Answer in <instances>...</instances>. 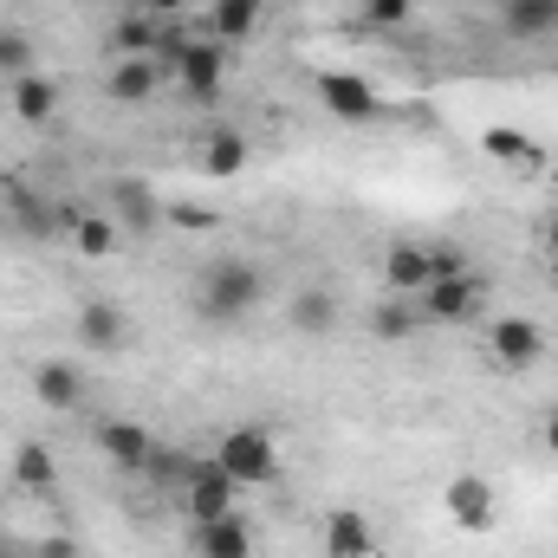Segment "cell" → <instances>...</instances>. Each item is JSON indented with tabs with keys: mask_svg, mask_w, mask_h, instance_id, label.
I'll use <instances>...</instances> for the list:
<instances>
[{
	"mask_svg": "<svg viewBox=\"0 0 558 558\" xmlns=\"http://www.w3.org/2000/svg\"><path fill=\"white\" fill-rule=\"evenodd\" d=\"M72 331H78L85 351H124L131 344V312L118 299H85L78 318H72Z\"/></svg>",
	"mask_w": 558,
	"mask_h": 558,
	"instance_id": "10",
	"label": "cell"
},
{
	"mask_svg": "<svg viewBox=\"0 0 558 558\" xmlns=\"http://www.w3.org/2000/svg\"><path fill=\"white\" fill-rule=\"evenodd\" d=\"M7 105H13L20 124H52V118H59V85L39 78V72H26V78L7 85Z\"/></svg>",
	"mask_w": 558,
	"mask_h": 558,
	"instance_id": "19",
	"label": "cell"
},
{
	"mask_svg": "<svg viewBox=\"0 0 558 558\" xmlns=\"http://www.w3.org/2000/svg\"><path fill=\"white\" fill-rule=\"evenodd\" d=\"M26 72H39L33 39H26L20 26H0V85H13V78H26Z\"/></svg>",
	"mask_w": 558,
	"mask_h": 558,
	"instance_id": "26",
	"label": "cell"
},
{
	"mask_svg": "<svg viewBox=\"0 0 558 558\" xmlns=\"http://www.w3.org/2000/svg\"><path fill=\"white\" fill-rule=\"evenodd\" d=\"M0 558H33V539H0Z\"/></svg>",
	"mask_w": 558,
	"mask_h": 558,
	"instance_id": "33",
	"label": "cell"
},
{
	"mask_svg": "<svg viewBox=\"0 0 558 558\" xmlns=\"http://www.w3.org/2000/svg\"><path fill=\"white\" fill-rule=\"evenodd\" d=\"M539 441H546V454H553V461H558V410H553V416H546V428H539Z\"/></svg>",
	"mask_w": 558,
	"mask_h": 558,
	"instance_id": "31",
	"label": "cell"
},
{
	"mask_svg": "<svg viewBox=\"0 0 558 558\" xmlns=\"http://www.w3.org/2000/svg\"><path fill=\"white\" fill-rule=\"evenodd\" d=\"M156 39H162V26H156V20L124 13V20L111 26V59H156Z\"/></svg>",
	"mask_w": 558,
	"mask_h": 558,
	"instance_id": "22",
	"label": "cell"
},
{
	"mask_svg": "<svg viewBox=\"0 0 558 558\" xmlns=\"http://www.w3.org/2000/svg\"><path fill=\"white\" fill-rule=\"evenodd\" d=\"M215 468H221L234 487H267V481H279V468H286L279 435L267 428V422H241V428H228V435L215 441Z\"/></svg>",
	"mask_w": 558,
	"mask_h": 558,
	"instance_id": "2",
	"label": "cell"
},
{
	"mask_svg": "<svg viewBox=\"0 0 558 558\" xmlns=\"http://www.w3.org/2000/svg\"><path fill=\"white\" fill-rule=\"evenodd\" d=\"M33 397H39L46 410L72 416V410L85 403V371H78V364H65V357H46V364L33 371Z\"/></svg>",
	"mask_w": 558,
	"mask_h": 558,
	"instance_id": "12",
	"label": "cell"
},
{
	"mask_svg": "<svg viewBox=\"0 0 558 558\" xmlns=\"http://www.w3.org/2000/svg\"><path fill=\"white\" fill-rule=\"evenodd\" d=\"M98 448H105L111 468H124V474H149L156 435H149L143 422H105V428H98Z\"/></svg>",
	"mask_w": 558,
	"mask_h": 558,
	"instance_id": "11",
	"label": "cell"
},
{
	"mask_svg": "<svg viewBox=\"0 0 558 558\" xmlns=\"http://www.w3.org/2000/svg\"><path fill=\"white\" fill-rule=\"evenodd\" d=\"M481 344H487V357H494L500 371H533V364L546 357V331H539L533 318H520V312H500V318H487Z\"/></svg>",
	"mask_w": 558,
	"mask_h": 558,
	"instance_id": "5",
	"label": "cell"
},
{
	"mask_svg": "<svg viewBox=\"0 0 558 558\" xmlns=\"http://www.w3.org/2000/svg\"><path fill=\"white\" fill-rule=\"evenodd\" d=\"M260 299H267V279H260L254 260H215V267H202L195 305H202L208 325H241Z\"/></svg>",
	"mask_w": 558,
	"mask_h": 558,
	"instance_id": "1",
	"label": "cell"
},
{
	"mask_svg": "<svg viewBox=\"0 0 558 558\" xmlns=\"http://www.w3.org/2000/svg\"><path fill=\"white\" fill-rule=\"evenodd\" d=\"M416 325H422L416 299H397V292H390V305H377V318H371V331H377L384 344H403V338H416Z\"/></svg>",
	"mask_w": 558,
	"mask_h": 558,
	"instance_id": "25",
	"label": "cell"
},
{
	"mask_svg": "<svg viewBox=\"0 0 558 558\" xmlns=\"http://www.w3.org/2000/svg\"><path fill=\"white\" fill-rule=\"evenodd\" d=\"M111 208H118V228H124V234H156V228H162V215H169V208L149 195V182H137V175H118Z\"/></svg>",
	"mask_w": 558,
	"mask_h": 558,
	"instance_id": "13",
	"label": "cell"
},
{
	"mask_svg": "<svg viewBox=\"0 0 558 558\" xmlns=\"http://www.w3.org/2000/svg\"><path fill=\"white\" fill-rule=\"evenodd\" d=\"M260 20H267V0H215V7H208V39L241 46V39L260 33Z\"/></svg>",
	"mask_w": 558,
	"mask_h": 558,
	"instance_id": "16",
	"label": "cell"
},
{
	"mask_svg": "<svg viewBox=\"0 0 558 558\" xmlns=\"http://www.w3.org/2000/svg\"><path fill=\"white\" fill-rule=\"evenodd\" d=\"M33 558H78V539L72 533H46V539H33Z\"/></svg>",
	"mask_w": 558,
	"mask_h": 558,
	"instance_id": "29",
	"label": "cell"
},
{
	"mask_svg": "<svg viewBox=\"0 0 558 558\" xmlns=\"http://www.w3.org/2000/svg\"><path fill=\"white\" fill-rule=\"evenodd\" d=\"M461 267V254L454 247H422V241H397L390 254H384V286L397 292V299H416L428 279L454 274Z\"/></svg>",
	"mask_w": 558,
	"mask_h": 558,
	"instance_id": "4",
	"label": "cell"
},
{
	"mask_svg": "<svg viewBox=\"0 0 558 558\" xmlns=\"http://www.w3.org/2000/svg\"><path fill=\"white\" fill-rule=\"evenodd\" d=\"M286 325H292L299 338H331V331H338V299H331L325 286H305V292H292Z\"/></svg>",
	"mask_w": 558,
	"mask_h": 558,
	"instance_id": "15",
	"label": "cell"
},
{
	"mask_svg": "<svg viewBox=\"0 0 558 558\" xmlns=\"http://www.w3.org/2000/svg\"><path fill=\"white\" fill-rule=\"evenodd\" d=\"M247 156H254V149H247L241 131H215V137L202 143V169H208V175H241Z\"/></svg>",
	"mask_w": 558,
	"mask_h": 558,
	"instance_id": "24",
	"label": "cell"
},
{
	"mask_svg": "<svg viewBox=\"0 0 558 558\" xmlns=\"http://www.w3.org/2000/svg\"><path fill=\"white\" fill-rule=\"evenodd\" d=\"M325 558H377V533L357 507H331L325 513Z\"/></svg>",
	"mask_w": 558,
	"mask_h": 558,
	"instance_id": "14",
	"label": "cell"
},
{
	"mask_svg": "<svg viewBox=\"0 0 558 558\" xmlns=\"http://www.w3.org/2000/svg\"><path fill=\"white\" fill-rule=\"evenodd\" d=\"M182 7H189V0H131V13L156 20V26H162V20H182Z\"/></svg>",
	"mask_w": 558,
	"mask_h": 558,
	"instance_id": "30",
	"label": "cell"
},
{
	"mask_svg": "<svg viewBox=\"0 0 558 558\" xmlns=\"http://www.w3.org/2000/svg\"><path fill=\"white\" fill-rule=\"evenodd\" d=\"M156 85H162L156 59H111V72H105V98L111 105H143Z\"/></svg>",
	"mask_w": 558,
	"mask_h": 558,
	"instance_id": "17",
	"label": "cell"
},
{
	"mask_svg": "<svg viewBox=\"0 0 558 558\" xmlns=\"http://www.w3.org/2000/svg\"><path fill=\"white\" fill-rule=\"evenodd\" d=\"M59 221H65V241H72V254H78V260H111V254L124 247L118 215H98V208H65Z\"/></svg>",
	"mask_w": 558,
	"mask_h": 558,
	"instance_id": "9",
	"label": "cell"
},
{
	"mask_svg": "<svg viewBox=\"0 0 558 558\" xmlns=\"http://www.w3.org/2000/svg\"><path fill=\"white\" fill-rule=\"evenodd\" d=\"M546 254H553V274H558V208L546 215Z\"/></svg>",
	"mask_w": 558,
	"mask_h": 558,
	"instance_id": "32",
	"label": "cell"
},
{
	"mask_svg": "<svg viewBox=\"0 0 558 558\" xmlns=\"http://www.w3.org/2000/svg\"><path fill=\"white\" fill-rule=\"evenodd\" d=\"M481 299H487V279L474 274V267H454V274H441V279L422 286L416 312H422V325H461V318L481 312Z\"/></svg>",
	"mask_w": 558,
	"mask_h": 558,
	"instance_id": "3",
	"label": "cell"
},
{
	"mask_svg": "<svg viewBox=\"0 0 558 558\" xmlns=\"http://www.w3.org/2000/svg\"><path fill=\"white\" fill-rule=\"evenodd\" d=\"M13 487L20 494H52L59 487V468H52V448L46 441H20L13 448Z\"/></svg>",
	"mask_w": 558,
	"mask_h": 558,
	"instance_id": "20",
	"label": "cell"
},
{
	"mask_svg": "<svg viewBox=\"0 0 558 558\" xmlns=\"http://www.w3.org/2000/svg\"><path fill=\"white\" fill-rule=\"evenodd\" d=\"M410 13H416V0H364V26L371 33H397V26H410Z\"/></svg>",
	"mask_w": 558,
	"mask_h": 558,
	"instance_id": "27",
	"label": "cell"
},
{
	"mask_svg": "<svg viewBox=\"0 0 558 558\" xmlns=\"http://www.w3.org/2000/svg\"><path fill=\"white\" fill-rule=\"evenodd\" d=\"M507 33L513 39H553L558 33V0H507Z\"/></svg>",
	"mask_w": 558,
	"mask_h": 558,
	"instance_id": "21",
	"label": "cell"
},
{
	"mask_svg": "<svg viewBox=\"0 0 558 558\" xmlns=\"http://www.w3.org/2000/svg\"><path fill=\"white\" fill-rule=\"evenodd\" d=\"M182 513H189V526H208V520L241 513V487L215 468V454H208V461H195V474L182 481Z\"/></svg>",
	"mask_w": 558,
	"mask_h": 558,
	"instance_id": "6",
	"label": "cell"
},
{
	"mask_svg": "<svg viewBox=\"0 0 558 558\" xmlns=\"http://www.w3.org/2000/svg\"><path fill=\"white\" fill-rule=\"evenodd\" d=\"M318 105L338 118V124H371L384 111V98L357 78V72H318Z\"/></svg>",
	"mask_w": 558,
	"mask_h": 558,
	"instance_id": "8",
	"label": "cell"
},
{
	"mask_svg": "<svg viewBox=\"0 0 558 558\" xmlns=\"http://www.w3.org/2000/svg\"><path fill=\"white\" fill-rule=\"evenodd\" d=\"M441 507L461 533H494V520H500V494L487 487V474H454L441 487Z\"/></svg>",
	"mask_w": 558,
	"mask_h": 558,
	"instance_id": "7",
	"label": "cell"
},
{
	"mask_svg": "<svg viewBox=\"0 0 558 558\" xmlns=\"http://www.w3.org/2000/svg\"><path fill=\"white\" fill-rule=\"evenodd\" d=\"M195 558H254V526L241 513L195 526Z\"/></svg>",
	"mask_w": 558,
	"mask_h": 558,
	"instance_id": "18",
	"label": "cell"
},
{
	"mask_svg": "<svg viewBox=\"0 0 558 558\" xmlns=\"http://www.w3.org/2000/svg\"><path fill=\"white\" fill-rule=\"evenodd\" d=\"M7 208H13V221H20L33 241H46V234H52V215H46V208H39L26 189H13V195H7Z\"/></svg>",
	"mask_w": 558,
	"mask_h": 558,
	"instance_id": "28",
	"label": "cell"
},
{
	"mask_svg": "<svg viewBox=\"0 0 558 558\" xmlns=\"http://www.w3.org/2000/svg\"><path fill=\"white\" fill-rule=\"evenodd\" d=\"M481 149H487L494 162H513V169H533V175L546 169V149H539V143H526L520 131H507V124H494V131L481 137Z\"/></svg>",
	"mask_w": 558,
	"mask_h": 558,
	"instance_id": "23",
	"label": "cell"
}]
</instances>
